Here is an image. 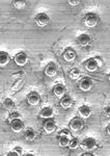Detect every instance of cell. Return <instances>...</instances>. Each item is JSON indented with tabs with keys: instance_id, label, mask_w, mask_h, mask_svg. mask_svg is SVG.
<instances>
[{
	"instance_id": "6da1fadb",
	"label": "cell",
	"mask_w": 110,
	"mask_h": 156,
	"mask_svg": "<svg viewBox=\"0 0 110 156\" xmlns=\"http://www.w3.org/2000/svg\"><path fill=\"white\" fill-rule=\"evenodd\" d=\"M97 23H98V17H97L96 14H94V12H88V14L85 15V17H84V24H85L87 27L92 28V27L96 26Z\"/></svg>"
},
{
	"instance_id": "7a4b0ae2",
	"label": "cell",
	"mask_w": 110,
	"mask_h": 156,
	"mask_svg": "<svg viewBox=\"0 0 110 156\" xmlns=\"http://www.w3.org/2000/svg\"><path fill=\"white\" fill-rule=\"evenodd\" d=\"M36 23L39 26L44 27V26H46V25H48L49 21H50V18L46 12H40V14L36 15Z\"/></svg>"
},
{
	"instance_id": "3957f363",
	"label": "cell",
	"mask_w": 110,
	"mask_h": 156,
	"mask_svg": "<svg viewBox=\"0 0 110 156\" xmlns=\"http://www.w3.org/2000/svg\"><path fill=\"white\" fill-rule=\"evenodd\" d=\"M80 147H81L82 149H84V150H91V149H94V148L96 147V140H95L94 138H91V137H86L81 142Z\"/></svg>"
},
{
	"instance_id": "277c9868",
	"label": "cell",
	"mask_w": 110,
	"mask_h": 156,
	"mask_svg": "<svg viewBox=\"0 0 110 156\" xmlns=\"http://www.w3.org/2000/svg\"><path fill=\"white\" fill-rule=\"evenodd\" d=\"M14 60L18 66L23 67L27 64V62H28V57H27L26 53H24V52H20V53L16 54V56L14 57Z\"/></svg>"
},
{
	"instance_id": "5b68a950",
	"label": "cell",
	"mask_w": 110,
	"mask_h": 156,
	"mask_svg": "<svg viewBox=\"0 0 110 156\" xmlns=\"http://www.w3.org/2000/svg\"><path fill=\"white\" fill-rule=\"evenodd\" d=\"M92 87V80L91 78H83V79L81 80V81L79 82V87L81 90H83V92H87V90H89L91 89Z\"/></svg>"
},
{
	"instance_id": "8992f818",
	"label": "cell",
	"mask_w": 110,
	"mask_h": 156,
	"mask_svg": "<svg viewBox=\"0 0 110 156\" xmlns=\"http://www.w3.org/2000/svg\"><path fill=\"white\" fill-rule=\"evenodd\" d=\"M11 128L14 132L19 133L23 130V122H22L20 119H15L12 120L11 122Z\"/></svg>"
},
{
	"instance_id": "52a82bcc",
	"label": "cell",
	"mask_w": 110,
	"mask_h": 156,
	"mask_svg": "<svg viewBox=\"0 0 110 156\" xmlns=\"http://www.w3.org/2000/svg\"><path fill=\"white\" fill-rule=\"evenodd\" d=\"M27 101L30 105H37L41 101V97H40V95L37 94L36 92H32L30 94L28 95V97H27Z\"/></svg>"
},
{
	"instance_id": "ba28073f",
	"label": "cell",
	"mask_w": 110,
	"mask_h": 156,
	"mask_svg": "<svg viewBox=\"0 0 110 156\" xmlns=\"http://www.w3.org/2000/svg\"><path fill=\"white\" fill-rule=\"evenodd\" d=\"M56 73H57L56 65H55L54 62H50V64H48V66H47L46 69H45V74L49 77H53L56 75Z\"/></svg>"
},
{
	"instance_id": "9c48e42d",
	"label": "cell",
	"mask_w": 110,
	"mask_h": 156,
	"mask_svg": "<svg viewBox=\"0 0 110 156\" xmlns=\"http://www.w3.org/2000/svg\"><path fill=\"white\" fill-rule=\"evenodd\" d=\"M70 126H71V129L74 130V131H79V130H81L83 128V122H82V120L76 118V119L71 121Z\"/></svg>"
},
{
	"instance_id": "30bf717a",
	"label": "cell",
	"mask_w": 110,
	"mask_h": 156,
	"mask_svg": "<svg viewBox=\"0 0 110 156\" xmlns=\"http://www.w3.org/2000/svg\"><path fill=\"white\" fill-rule=\"evenodd\" d=\"M78 112H79V115L83 118V119H87V118L91 117V107L87 106V105H82V106L79 107Z\"/></svg>"
},
{
	"instance_id": "8fae6325",
	"label": "cell",
	"mask_w": 110,
	"mask_h": 156,
	"mask_svg": "<svg viewBox=\"0 0 110 156\" xmlns=\"http://www.w3.org/2000/svg\"><path fill=\"white\" fill-rule=\"evenodd\" d=\"M98 66H99L98 62H97V59H95V58L88 59L85 62V68H86L87 71H89V72H95L97 69H98Z\"/></svg>"
},
{
	"instance_id": "7c38bea8",
	"label": "cell",
	"mask_w": 110,
	"mask_h": 156,
	"mask_svg": "<svg viewBox=\"0 0 110 156\" xmlns=\"http://www.w3.org/2000/svg\"><path fill=\"white\" fill-rule=\"evenodd\" d=\"M77 43L80 46H87L91 43V37L86 34H82L77 37Z\"/></svg>"
},
{
	"instance_id": "4fadbf2b",
	"label": "cell",
	"mask_w": 110,
	"mask_h": 156,
	"mask_svg": "<svg viewBox=\"0 0 110 156\" xmlns=\"http://www.w3.org/2000/svg\"><path fill=\"white\" fill-rule=\"evenodd\" d=\"M72 104H73V99H72L70 96H64L60 99V105L62 108H64V109L70 108L72 106Z\"/></svg>"
},
{
	"instance_id": "5bb4252c",
	"label": "cell",
	"mask_w": 110,
	"mask_h": 156,
	"mask_svg": "<svg viewBox=\"0 0 110 156\" xmlns=\"http://www.w3.org/2000/svg\"><path fill=\"white\" fill-rule=\"evenodd\" d=\"M56 128V124H55L54 121L52 120H48L44 123V130L46 131L47 133H51L53 132Z\"/></svg>"
},
{
	"instance_id": "9a60e30c",
	"label": "cell",
	"mask_w": 110,
	"mask_h": 156,
	"mask_svg": "<svg viewBox=\"0 0 110 156\" xmlns=\"http://www.w3.org/2000/svg\"><path fill=\"white\" fill-rule=\"evenodd\" d=\"M64 58L67 62H73L76 58V53H75V51L72 48H67L64 53Z\"/></svg>"
},
{
	"instance_id": "2e32d148",
	"label": "cell",
	"mask_w": 110,
	"mask_h": 156,
	"mask_svg": "<svg viewBox=\"0 0 110 156\" xmlns=\"http://www.w3.org/2000/svg\"><path fill=\"white\" fill-rule=\"evenodd\" d=\"M70 142H71V140H70V137H69V134H60L59 140H58V144L60 147L62 148L69 147Z\"/></svg>"
},
{
	"instance_id": "e0dca14e",
	"label": "cell",
	"mask_w": 110,
	"mask_h": 156,
	"mask_svg": "<svg viewBox=\"0 0 110 156\" xmlns=\"http://www.w3.org/2000/svg\"><path fill=\"white\" fill-rule=\"evenodd\" d=\"M53 93H54L55 96L62 98V97L64 96V93H66V89H64V87L62 84H57V85H55V87H54Z\"/></svg>"
},
{
	"instance_id": "ac0fdd59",
	"label": "cell",
	"mask_w": 110,
	"mask_h": 156,
	"mask_svg": "<svg viewBox=\"0 0 110 156\" xmlns=\"http://www.w3.org/2000/svg\"><path fill=\"white\" fill-rule=\"evenodd\" d=\"M40 115L44 119H49V118L53 117V109L51 107H45L41 110Z\"/></svg>"
},
{
	"instance_id": "d6986e66",
	"label": "cell",
	"mask_w": 110,
	"mask_h": 156,
	"mask_svg": "<svg viewBox=\"0 0 110 156\" xmlns=\"http://www.w3.org/2000/svg\"><path fill=\"white\" fill-rule=\"evenodd\" d=\"M9 56L6 52L4 51H1L0 52V66L1 67H4L9 64Z\"/></svg>"
},
{
	"instance_id": "ffe728a7",
	"label": "cell",
	"mask_w": 110,
	"mask_h": 156,
	"mask_svg": "<svg viewBox=\"0 0 110 156\" xmlns=\"http://www.w3.org/2000/svg\"><path fill=\"white\" fill-rule=\"evenodd\" d=\"M24 136L27 140H34L36 137V133L34 132V130H32V129H27L26 131H25Z\"/></svg>"
},
{
	"instance_id": "44dd1931",
	"label": "cell",
	"mask_w": 110,
	"mask_h": 156,
	"mask_svg": "<svg viewBox=\"0 0 110 156\" xmlns=\"http://www.w3.org/2000/svg\"><path fill=\"white\" fill-rule=\"evenodd\" d=\"M3 106H4V108H6V109L12 110L15 107V102L12 101V99H9V98H6V99H4V101H3Z\"/></svg>"
},
{
	"instance_id": "7402d4cb",
	"label": "cell",
	"mask_w": 110,
	"mask_h": 156,
	"mask_svg": "<svg viewBox=\"0 0 110 156\" xmlns=\"http://www.w3.org/2000/svg\"><path fill=\"white\" fill-rule=\"evenodd\" d=\"M70 75H71V77L73 78V79H77V78L80 76V71L77 68H74V69H72L71 71H70Z\"/></svg>"
},
{
	"instance_id": "603a6c76",
	"label": "cell",
	"mask_w": 110,
	"mask_h": 156,
	"mask_svg": "<svg viewBox=\"0 0 110 156\" xmlns=\"http://www.w3.org/2000/svg\"><path fill=\"white\" fill-rule=\"evenodd\" d=\"M25 4H26L25 1H14V6L17 9H23L25 7Z\"/></svg>"
},
{
	"instance_id": "cb8c5ba5",
	"label": "cell",
	"mask_w": 110,
	"mask_h": 156,
	"mask_svg": "<svg viewBox=\"0 0 110 156\" xmlns=\"http://www.w3.org/2000/svg\"><path fill=\"white\" fill-rule=\"evenodd\" d=\"M78 145H79L78 140H77V138H72L71 142H70L69 147H70V149H76V148L78 147Z\"/></svg>"
},
{
	"instance_id": "d4e9b609",
	"label": "cell",
	"mask_w": 110,
	"mask_h": 156,
	"mask_svg": "<svg viewBox=\"0 0 110 156\" xmlns=\"http://www.w3.org/2000/svg\"><path fill=\"white\" fill-rule=\"evenodd\" d=\"M14 151L16 153H18V154L20 156H22V154H23V149H22V147H19V146H17V147H15Z\"/></svg>"
},
{
	"instance_id": "484cf974",
	"label": "cell",
	"mask_w": 110,
	"mask_h": 156,
	"mask_svg": "<svg viewBox=\"0 0 110 156\" xmlns=\"http://www.w3.org/2000/svg\"><path fill=\"white\" fill-rule=\"evenodd\" d=\"M67 3H69L70 5H78V4H80V1L79 0H69Z\"/></svg>"
},
{
	"instance_id": "4316f807",
	"label": "cell",
	"mask_w": 110,
	"mask_h": 156,
	"mask_svg": "<svg viewBox=\"0 0 110 156\" xmlns=\"http://www.w3.org/2000/svg\"><path fill=\"white\" fill-rule=\"evenodd\" d=\"M104 115H106V117L110 118V106H107V107L104 109Z\"/></svg>"
},
{
	"instance_id": "83f0119b",
	"label": "cell",
	"mask_w": 110,
	"mask_h": 156,
	"mask_svg": "<svg viewBox=\"0 0 110 156\" xmlns=\"http://www.w3.org/2000/svg\"><path fill=\"white\" fill-rule=\"evenodd\" d=\"M19 114L18 112H12V114H11V118L12 120H15V119H19Z\"/></svg>"
},
{
	"instance_id": "f1b7e54d",
	"label": "cell",
	"mask_w": 110,
	"mask_h": 156,
	"mask_svg": "<svg viewBox=\"0 0 110 156\" xmlns=\"http://www.w3.org/2000/svg\"><path fill=\"white\" fill-rule=\"evenodd\" d=\"M7 156H20L18 153H16L15 151H12V152H9V154H7Z\"/></svg>"
},
{
	"instance_id": "f546056e",
	"label": "cell",
	"mask_w": 110,
	"mask_h": 156,
	"mask_svg": "<svg viewBox=\"0 0 110 156\" xmlns=\"http://www.w3.org/2000/svg\"><path fill=\"white\" fill-rule=\"evenodd\" d=\"M107 133H108V134L110 135V124L108 125V126H107Z\"/></svg>"
},
{
	"instance_id": "4dcf8cb0",
	"label": "cell",
	"mask_w": 110,
	"mask_h": 156,
	"mask_svg": "<svg viewBox=\"0 0 110 156\" xmlns=\"http://www.w3.org/2000/svg\"><path fill=\"white\" fill-rule=\"evenodd\" d=\"M82 156H94V155L91 154V153H84V154L82 155Z\"/></svg>"
},
{
	"instance_id": "1f68e13d",
	"label": "cell",
	"mask_w": 110,
	"mask_h": 156,
	"mask_svg": "<svg viewBox=\"0 0 110 156\" xmlns=\"http://www.w3.org/2000/svg\"><path fill=\"white\" fill-rule=\"evenodd\" d=\"M25 156H34V155H33V154H26Z\"/></svg>"
},
{
	"instance_id": "d6a6232c",
	"label": "cell",
	"mask_w": 110,
	"mask_h": 156,
	"mask_svg": "<svg viewBox=\"0 0 110 156\" xmlns=\"http://www.w3.org/2000/svg\"><path fill=\"white\" fill-rule=\"evenodd\" d=\"M109 81H110V73H109Z\"/></svg>"
}]
</instances>
